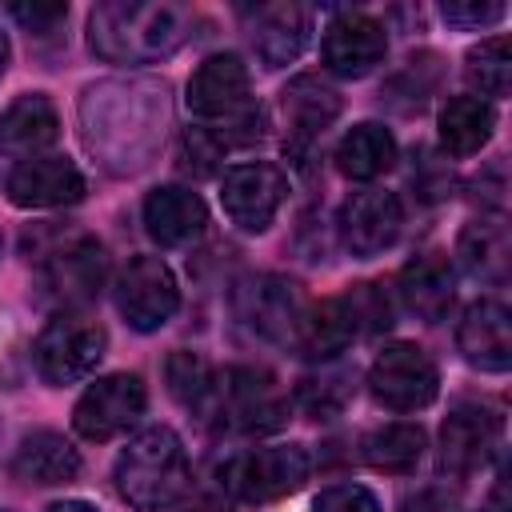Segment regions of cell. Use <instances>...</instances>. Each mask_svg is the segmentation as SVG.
Returning <instances> with one entry per match:
<instances>
[{
  "label": "cell",
  "instance_id": "e0dca14e",
  "mask_svg": "<svg viewBox=\"0 0 512 512\" xmlns=\"http://www.w3.org/2000/svg\"><path fill=\"white\" fill-rule=\"evenodd\" d=\"M204 224H208V208L192 188L164 184V188H152L144 200V228L164 248H184L200 240Z\"/></svg>",
  "mask_w": 512,
  "mask_h": 512
},
{
  "label": "cell",
  "instance_id": "4fadbf2b",
  "mask_svg": "<svg viewBox=\"0 0 512 512\" xmlns=\"http://www.w3.org/2000/svg\"><path fill=\"white\" fill-rule=\"evenodd\" d=\"M40 284L52 300H60L64 308L72 304H88L96 300L100 284H104V248L92 236H76L64 248L44 256L40 268Z\"/></svg>",
  "mask_w": 512,
  "mask_h": 512
},
{
  "label": "cell",
  "instance_id": "7a4b0ae2",
  "mask_svg": "<svg viewBox=\"0 0 512 512\" xmlns=\"http://www.w3.org/2000/svg\"><path fill=\"white\" fill-rule=\"evenodd\" d=\"M188 484V452L164 424L136 432L116 460V492L140 512H168Z\"/></svg>",
  "mask_w": 512,
  "mask_h": 512
},
{
  "label": "cell",
  "instance_id": "277c9868",
  "mask_svg": "<svg viewBox=\"0 0 512 512\" xmlns=\"http://www.w3.org/2000/svg\"><path fill=\"white\" fill-rule=\"evenodd\" d=\"M308 472H312V464L300 444H272V448H256V452H244L232 464H224L220 484L228 488V496H236L244 504H272V500L296 492L308 480Z\"/></svg>",
  "mask_w": 512,
  "mask_h": 512
},
{
  "label": "cell",
  "instance_id": "74e56055",
  "mask_svg": "<svg viewBox=\"0 0 512 512\" xmlns=\"http://www.w3.org/2000/svg\"><path fill=\"white\" fill-rule=\"evenodd\" d=\"M4 64H8V36L0 32V72H4Z\"/></svg>",
  "mask_w": 512,
  "mask_h": 512
},
{
  "label": "cell",
  "instance_id": "ab89813d",
  "mask_svg": "<svg viewBox=\"0 0 512 512\" xmlns=\"http://www.w3.org/2000/svg\"><path fill=\"white\" fill-rule=\"evenodd\" d=\"M0 512H8V508H0Z\"/></svg>",
  "mask_w": 512,
  "mask_h": 512
},
{
  "label": "cell",
  "instance_id": "5b68a950",
  "mask_svg": "<svg viewBox=\"0 0 512 512\" xmlns=\"http://www.w3.org/2000/svg\"><path fill=\"white\" fill-rule=\"evenodd\" d=\"M372 396L392 412H420L440 392V372L420 344H388L368 368Z\"/></svg>",
  "mask_w": 512,
  "mask_h": 512
},
{
  "label": "cell",
  "instance_id": "f1b7e54d",
  "mask_svg": "<svg viewBox=\"0 0 512 512\" xmlns=\"http://www.w3.org/2000/svg\"><path fill=\"white\" fill-rule=\"evenodd\" d=\"M464 76H468V84L480 96H508V88H512V52H508V40L504 36H492V40L476 44L468 52Z\"/></svg>",
  "mask_w": 512,
  "mask_h": 512
},
{
  "label": "cell",
  "instance_id": "f35d334b",
  "mask_svg": "<svg viewBox=\"0 0 512 512\" xmlns=\"http://www.w3.org/2000/svg\"><path fill=\"white\" fill-rule=\"evenodd\" d=\"M0 248H4V236H0Z\"/></svg>",
  "mask_w": 512,
  "mask_h": 512
},
{
  "label": "cell",
  "instance_id": "836d02e7",
  "mask_svg": "<svg viewBox=\"0 0 512 512\" xmlns=\"http://www.w3.org/2000/svg\"><path fill=\"white\" fill-rule=\"evenodd\" d=\"M168 512H232V496H228V488H224L220 480L196 484V488L188 484L184 496H180Z\"/></svg>",
  "mask_w": 512,
  "mask_h": 512
},
{
  "label": "cell",
  "instance_id": "603a6c76",
  "mask_svg": "<svg viewBox=\"0 0 512 512\" xmlns=\"http://www.w3.org/2000/svg\"><path fill=\"white\" fill-rule=\"evenodd\" d=\"M252 44H256V56L264 60V68H284L308 44V12L300 4L260 8L256 24H252Z\"/></svg>",
  "mask_w": 512,
  "mask_h": 512
},
{
  "label": "cell",
  "instance_id": "4dcf8cb0",
  "mask_svg": "<svg viewBox=\"0 0 512 512\" xmlns=\"http://www.w3.org/2000/svg\"><path fill=\"white\" fill-rule=\"evenodd\" d=\"M344 304L352 312V324H356V336H368V332H384L392 324V304L384 296L380 284H352L344 292Z\"/></svg>",
  "mask_w": 512,
  "mask_h": 512
},
{
  "label": "cell",
  "instance_id": "d590c367",
  "mask_svg": "<svg viewBox=\"0 0 512 512\" xmlns=\"http://www.w3.org/2000/svg\"><path fill=\"white\" fill-rule=\"evenodd\" d=\"M400 512H444V496L432 492V488H424V492L408 496V500L400 504Z\"/></svg>",
  "mask_w": 512,
  "mask_h": 512
},
{
  "label": "cell",
  "instance_id": "ac0fdd59",
  "mask_svg": "<svg viewBox=\"0 0 512 512\" xmlns=\"http://www.w3.org/2000/svg\"><path fill=\"white\" fill-rule=\"evenodd\" d=\"M60 136V116L44 92L12 100L0 116V152L12 160H36Z\"/></svg>",
  "mask_w": 512,
  "mask_h": 512
},
{
  "label": "cell",
  "instance_id": "7402d4cb",
  "mask_svg": "<svg viewBox=\"0 0 512 512\" xmlns=\"http://www.w3.org/2000/svg\"><path fill=\"white\" fill-rule=\"evenodd\" d=\"M352 340H356V324H352V312H348L344 296L304 304V312L296 320V332H292V348L308 360H336Z\"/></svg>",
  "mask_w": 512,
  "mask_h": 512
},
{
  "label": "cell",
  "instance_id": "484cf974",
  "mask_svg": "<svg viewBox=\"0 0 512 512\" xmlns=\"http://www.w3.org/2000/svg\"><path fill=\"white\" fill-rule=\"evenodd\" d=\"M396 164V140L384 124H356L352 132H344L340 148H336V168L348 180H376Z\"/></svg>",
  "mask_w": 512,
  "mask_h": 512
},
{
  "label": "cell",
  "instance_id": "4316f807",
  "mask_svg": "<svg viewBox=\"0 0 512 512\" xmlns=\"http://www.w3.org/2000/svg\"><path fill=\"white\" fill-rule=\"evenodd\" d=\"M456 256L464 264L468 276L484 280V284H500L508 276V232L496 220H472L460 232Z\"/></svg>",
  "mask_w": 512,
  "mask_h": 512
},
{
  "label": "cell",
  "instance_id": "8fae6325",
  "mask_svg": "<svg viewBox=\"0 0 512 512\" xmlns=\"http://www.w3.org/2000/svg\"><path fill=\"white\" fill-rule=\"evenodd\" d=\"M404 224V208L384 188H360L340 208V240L352 256H380L396 244Z\"/></svg>",
  "mask_w": 512,
  "mask_h": 512
},
{
  "label": "cell",
  "instance_id": "83f0119b",
  "mask_svg": "<svg viewBox=\"0 0 512 512\" xmlns=\"http://www.w3.org/2000/svg\"><path fill=\"white\" fill-rule=\"evenodd\" d=\"M424 448H428V436L420 424H384L364 436V460L376 472H392V476L412 472L424 460Z\"/></svg>",
  "mask_w": 512,
  "mask_h": 512
},
{
  "label": "cell",
  "instance_id": "5bb4252c",
  "mask_svg": "<svg viewBox=\"0 0 512 512\" xmlns=\"http://www.w3.org/2000/svg\"><path fill=\"white\" fill-rule=\"evenodd\" d=\"M456 348L460 356L480 372H508L512 364V320L508 308L492 296L464 308L456 324Z\"/></svg>",
  "mask_w": 512,
  "mask_h": 512
},
{
  "label": "cell",
  "instance_id": "6da1fadb",
  "mask_svg": "<svg viewBox=\"0 0 512 512\" xmlns=\"http://www.w3.org/2000/svg\"><path fill=\"white\" fill-rule=\"evenodd\" d=\"M192 16L176 4L108 0L88 16V44L108 64H152L188 40Z\"/></svg>",
  "mask_w": 512,
  "mask_h": 512
},
{
  "label": "cell",
  "instance_id": "9c48e42d",
  "mask_svg": "<svg viewBox=\"0 0 512 512\" xmlns=\"http://www.w3.org/2000/svg\"><path fill=\"white\" fill-rule=\"evenodd\" d=\"M288 196V176L276 168V164H236L224 172V188H220V200H224V212L236 228L244 232H264L280 204Z\"/></svg>",
  "mask_w": 512,
  "mask_h": 512
},
{
  "label": "cell",
  "instance_id": "2e32d148",
  "mask_svg": "<svg viewBox=\"0 0 512 512\" xmlns=\"http://www.w3.org/2000/svg\"><path fill=\"white\" fill-rule=\"evenodd\" d=\"M280 108H284V124H288V148L308 152V144H316L324 136V128L340 116V92L316 76H296L280 92Z\"/></svg>",
  "mask_w": 512,
  "mask_h": 512
},
{
  "label": "cell",
  "instance_id": "30bf717a",
  "mask_svg": "<svg viewBox=\"0 0 512 512\" xmlns=\"http://www.w3.org/2000/svg\"><path fill=\"white\" fill-rule=\"evenodd\" d=\"M500 448V416L484 404H456L440 428V468L468 476L484 468Z\"/></svg>",
  "mask_w": 512,
  "mask_h": 512
},
{
  "label": "cell",
  "instance_id": "7c38bea8",
  "mask_svg": "<svg viewBox=\"0 0 512 512\" xmlns=\"http://www.w3.org/2000/svg\"><path fill=\"white\" fill-rule=\"evenodd\" d=\"M388 52V32L376 16L368 12H340L328 28H324V44L320 56L328 64V72L336 76H368Z\"/></svg>",
  "mask_w": 512,
  "mask_h": 512
},
{
  "label": "cell",
  "instance_id": "d6a6232c",
  "mask_svg": "<svg viewBox=\"0 0 512 512\" xmlns=\"http://www.w3.org/2000/svg\"><path fill=\"white\" fill-rule=\"evenodd\" d=\"M440 16L456 28H484L504 16V4L500 0H448L440 4Z\"/></svg>",
  "mask_w": 512,
  "mask_h": 512
},
{
  "label": "cell",
  "instance_id": "1f68e13d",
  "mask_svg": "<svg viewBox=\"0 0 512 512\" xmlns=\"http://www.w3.org/2000/svg\"><path fill=\"white\" fill-rule=\"evenodd\" d=\"M312 512H380V500L364 484H332L316 496Z\"/></svg>",
  "mask_w": 512,
  "mask_h": 512
},
{
  "label": "cell",
  "instance_id": "ffe728a7",
  "mask_svg": "<svg viewBox=\"0 0 512 512\" xmlns=\"http://www.w3.org/2000/svg\"><path fill=\"white\" fill-rule=\"evenodd\" d=\"M12 476L24 484H40V488H56V484H72L80 476V452L60 436V432H28L16 444L12 456Z\"/></svg>",
  "mask_w": 512,
  "mask_h": 512
},
{
  "label": "cell",
  "instance_id": "8992f818",
  "mask_svg": "<svg viewBox=\"0 0 512 512\" xmlns=\"http://www.w3.org/2000/svg\"><path fill=\"white\" fill-rule=\"evenodd\" d=\"M116 308L136 332L164 328L180 308V288L160 256H132L116 276Z\"/></svg>",
  "mask_w": 512,
  "mask_h": 512
},
{
  "label": "cell",
  "instance_id": "ba28073f",
  "mask_svg": "<svg viewBox=\"0 0 512 512\" xmlns=\"http://www.w3.org/2000/svg\"><path fill=\"white\" fill-rule=\"evenodd\" d=\"M224 424L240 432H272L288 416V396L280 392L276 376L264 368H228L220 380V412Z\"/></svg>",
  "mask_w": 512,
  "mask_h": 512
},
{
  "label": "cell",
  "instance_id": "8d00e7d4",
  "mask_svg": "<svg viewBox=\"0 0 512 512\" xmlns=\"http://www.w3.org/2000/svg\"><path fill=\"white\" fill-rule=\"evenodd\" d=\"M48 512H96L88 500H60V504H52Z\"/></svg>",
  "mask_w": 512,
  "mask_h": 512
},
{
  "label": "cell",
  "instance_id": "f546056e",
  "mask_svg": "<svg viewBox=\"0 0 512 512\" xmlns=\"http://www.w3.org/2000/svg\"><path fill=\"white\" fill-rule=\"evenodd\" d=\"M352 396V372L348 368H320L300 380L296 404L312 416H336Z\"/></svg>",
  "mask_w": 512,
  "mask_h": 512
},
{
  "label": "cell",
  "instance_id": "d6986e66",
  "mask_svg": "<svg viewBox=\"0 0 512 512\" xmlns=\"http://www.w3.org/2000/svg\"><path fill=\"white\" fill-rule=\"evenodd\" d=\"M240 312L244 320L268 336V340H284L292 344V332H296V320L304 312V296L292 280H280V276H260L252 280L244 292H240Z\"/></svg>",
  "mask_w": 512,
  "mask_h": 512
},
{
  "label": "cell",
  "instance_id": "3957f363",
  "mask_svg": "<svg viewBox=\"0 0 512 512\" xmlns=\"http://www.w3.org/2000/svg\"><path fill=\"white\" fill-rule=\"evenodd\" d=\"M104 348H108V336L96 320L76 316V312H60L32 340V364H36L44 384L64 388V384L84 380L100 364Z\"/></svg>",
  "mask_w": 512,
  "mask_h": 512
},
{
  "label": "cell",
  "instance_id": "cb8c5ba5",
  "mask_svg": "<svg viewBox=\"0 0 512 512\" xmlns=\"http://www.w3.org/2000/svg\"><path fill=\"white\" fill-rule=\"evenodd\" d=\"M164 380L176 404H184L196 416H216L220 412V376L200 352H172L164 364Z\"/></svg>",
  "mask_w": 512,
  "mask_h": 512
},
{
  "label": "cell",
  "instance_id": "e575fe53",
  "mask_svg": "<svg viewBox=\"0 0 512 512\" xmlns=\"http://www.w3.org/2000/svg\"><path fill=\"white\" fill-rule=\"evenodd\" d=\"M12 16L28 28V32H52L64 16H68V8L64 4H12Z\"/></svg>",
  "mask_w": 512,
  "mask_h": 512
},
{
  "label": "cell",
  "instance_id": "52a82bcc",
  "mask_svg": "<svg viewBox=\"0 0 512 512\" xmlns=\"http://www.w3.org/2000/svg\"><path fill=\"white\" fill-rule=\"evenodd\" d=\"M144 408H148L144 380L132 372H112L84 388V396L72 408V428L84 440H112L128 432L144 416Z\"/></svg>",
  "mask_w": 512,
  "mask_h": 512
},
{
  "label": "cell",
  "instance_id": "44dd1931",
  "mask_svg": "<svg viewBox=\"0 0 512 512\" xmlns=\"http://www.w3.org/2000/svg\"><path fill=\"white\" fill-rule=\"evenodd\" d=\"M452 296H456V276H452V264L444 256L424 252L400 268V300L412 316L436 324L448 316Z\"/></svg>",
  "mask_w": 512,
  "mask_h": 512
},
{
  "label": "cell",
  "instance_id": "9a60e30c",
  "mask_svg": "<svg viewBox=\"0 0 512 512\" xmlns=\"http://www.w3.org/2000/svg\"><path fill=\"white\" fill-rule=\"evenodd\" d=\"M84 196V176L68 156L20 160L8 172V200L16 208H64Z\"/></svg>",
  "mask_w": 512,
  "mask_h": 512
},
{
  "label": "cell",
  "instance_id": "d4e9b609",
  "mask_svg": "<svg viewBox=\"0 0 512 512\" xmlns=\"http://www.w3.org/2000/svg\"><path fill=\"white\" fill-rule=\"evenodd\" d=\"M496 112L480 96H452L440 108V144L448 156H472L492 140Z\"/></svg>",
  "mask_w": 512,
  "mask_h": 512
}]
</instances>
